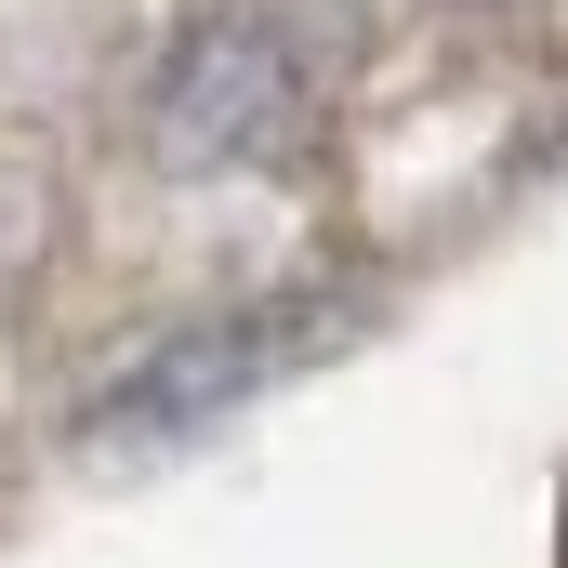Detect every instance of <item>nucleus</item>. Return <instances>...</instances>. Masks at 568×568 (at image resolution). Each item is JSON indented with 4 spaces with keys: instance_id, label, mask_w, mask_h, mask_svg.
<instances>
[{
    "instance_id": "nucleus-1",
    "label": "nucleus",
    "mask_w": 568,
    "mask_h": 568,
    "mask_svg": "<svg viewBox=\"0 0 568 568\" xmlns=\"http://www.w3.org/2000/svg\"><path fill=\"white\" fill-rule=\"evenodd\" d=\"M145 133H159L172 172L278 159L304 133V53H291V27H265V13H199L159 53V80H145Z\"/></svg>"
},
{
    "instance_id": "nucleus-2",
    "label": "nucleus",
    "mask_w": 568,
    "mask_h": 568,
    "mask_svg": "<svg viewBox=\"0 0 568 568\" xmlns=\"http://www.w3.org/2000/svg\"><path fill=\"white\" fill-rule=\"evenodd\" d=\"M304 344H331V304H252V317H199V331H172L145 371H120L106 397H93V449H133V436H199L225 424L252 384H278Z\"/></svg>"
},
{
    "instance_id": "nucleus-3",
    "label": "nucleus",
    "mask_w": 568,
    "mask_h": 568,
    "mask_svg": "<svg viewBox=\"0 0 568 568\" xmlns=\"http://www.w3.org/2000/svg\"><path fill=\"white\" fill-rule=\"evenodd\" d=\"M556 568H568V529H556Z\"/></svg>"
}]
</instances>
